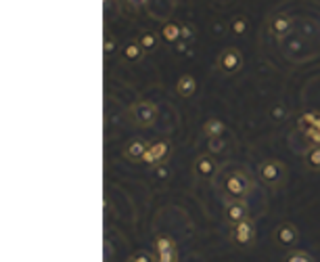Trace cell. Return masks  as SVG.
<instances>
[{"mask_svg": "<svg viewBox=\"0 0 320 262\" xmlns=\"http://www.w3.org/2000/svg\"><path fill=\"white\" fill-rule=\"evenodd\" d=\"M224 195L226 199H245L253 191V181L243 170H234L224 178Z\"/></svg>", "mask_w": 320, "mask_h": 262, "instance_id": "obj_1", "label": "cell"}, {"mask_svg": "<svg viewBox=\"0 0 320 262\" xmlns=\"http://www.w3.org/2000/svg\"><path fill=\"white\" fill-rule=\"evenodd\" d=\"M297 128L303 134V141L308 147H320V114L305 112L297 120Z\"/></svg>", "mask_w": 320, "mask_h": 262, "instance_id": "obj_2", "label": "cell"}, {"mask_svg": "<svg viewBox=\"0 0 320 262\" xmlns=\"http://www.w3.org/2000/svg\"><path fill=\"white\" fill-rule=\"evenodd\" d=\"M130 116H132V122L136 124V126L151 128L159 118V109L153 101H136L130 107Z\"/></svg>", "mask_w": 320, "mask_h": 262, "instance_id": "obj_3", "label": "cell"}, {"mask_svg": "<svg viewBox=\"0 0 320 262\" xmlns=\"http://www.w3.org/2000/svg\"><path fill=\"white\" fill-rule=\"evenodd\" d=\"M216 67H218V72L220 74H224V76H234V74H239L241 72V67H243V55L239 48H224L220 55H218V59H216Z\"/></svg>", "mask_w": 320, "mask_h": 262, "instance_id": "obj_4", "label": "cell"}, {"mask_svg": "<svg viewBox=\"0 0 320 262\" xmlns=\"http://www.w3.org/2000/svg\"><path fill=\"white\" fill-rule=\"evenodd\" d=\"M255 235H258V231H255V223L251 218H245L241 223L230 225V237L239 247H251L255 243Z\"/></svg>", "mask_w": 320, "mask_h": 262, "instance_id": "obj_5", "label": "cell"}, {"mask_svg": "<svg viewBox=\"0 0 320 262\" xmlns=\"http://www.w3.org/2000/svg\"><path fill=\"white\" fill-rule=\"evenodd\" d=\"M153 258L155 262H178V245L170 235H157L153 239Z\"/></svg>", "mask_w": 320, "mask_h": 262, "instance_id": "obj_6", "label": "cell"}, {"mask_svg": "<svg viewBox=\"0 0 320 262\" xmlns=\"http://www.w3.org/2000/svg\"><path fill=\"white\" fill-rule=\"evenodd\" d=\"M258 176L262 183H266L270 187H278L285 178V166L278 160H266L258 166Z\"/></svg>", "mask_w": 320, "mask_h": 262, "instance_id": "obj_7", "label": "cell"}, {"mask_svg": "<svg viewBox=\"0 0 320 262\" xmlns=\"http://www.w3.org/2000/svg\"><path fill=\"white\" fill-rule=\"evenodd\" d=\"M170 153H172V147H170L168 141H153V143H149V147L145 151L143 164L157 168V166H161V164L168 162Z\"/></svg>", "mask_w": 320, "mask_h": 262, "instance_id": "obj_8", "label": "cell"}, {"mask_svg": "<svg viewBox=\"0 0 320 262\" xmlns=\"http://www.w3.org/2000/svg\"><path fill=\"white\" fill-rule=\"evenodd\" d=\"M272 239H274V243H276L278 247H283V250H289V247H293V245L297 243L299 233H297V229H295L293 225L283 223V225H278V227L274 229Z\"/></svg>", "mask_w": 320, "mask_h": 262, "instance_id": "obj_9", "label": "cell"}, {"mask_svg": "<svg viewBox=\"0 0 320 262\" xmlns=\"http://www.w3.org/2000/svg\"><path fill=\"white\" fill-rule=\"evenodd\" d=\"M224 218L228 220L230 225L234 223H241V220L249 218V208L245 199H228L224 205Z\"/></svg>", "mask_w": 320, "mask_h": 262, "instance_id": "obj_10", "label": "cell"}, {"mask_svg": "<svg viewBox=\"0 0 320 262\" xmlns=\"http://www.w3.org/2000/svg\"><path fill=\"white\" fill-rule=\"evenodd\" d=\"M293 30V19H291L287 13H278L270 19V34L276 38H285L287 34H291Z\"/></svg>", "mask_w": 320, "mask_h": 262, "instance_id": "obj_11", "label": "cell"}, {"mask_svg": "<svg viewBox=\"0 0 320 262\" xmlns=\"http://www.w3.org/2000/svg\"><path fill=\"white\" fill-rule=\"evenodd\" d=\"M195 174H197L199 178H212L214 174H216V160L212 158V155H207V153H203V155H199L197 160H195Z\"/></svg>", "mask_w": 320, "mask_h": 262, "instance_id": "obj_12", "label": "cell"}, {"mask_svg": "<svg viewBox=\"0 0 320 262\" xmlns=\"http://www.w3.org/2000/svg\"><path fill=\"white\" fill-rule=\"evenodd\" d=\"M147 147H149L147 141H143V139H132L126 147H123V158L130 160V162H143Z\"/></svg>", "mask_w": 320, "mask_h": 262, "instance_id": "obj_13", "label": "cell"}, {"mask_svg": "<svg viewBox=\"0 0 320 262\" xmlns=\"http://www.w3.org/2000/svg\"><path fill=\"white\" fill-rule=\"evenodd\" d=\"M197 92V80H195L190 74H182L176 80V94L182 96V99H188Z\"/></svg>", "mask_w": 320, "mask_h": 262, "instance_id": "obj_14", "label": "cell"}, {"mask_svg": "<svg viewBox=\"0 0 320 262\" xmlns=\"http://www.w3.org/2000/svg\"><path fill=\"white\" fill-rule=\"evenodd\" d=\"M159 36H161V40H163L165 44H176V42H180V40H182V25H178V23H174V21L163 23Z\"/></svg>", "mask_w": 320, "mask_h": 262, "instance_id": "obj_15", "label": "cell"}, {"mask_svg": "<svg viewBox=\"0 0 320 262\" xmlns=\"http://www.w3.org/2000/svg\"><path fill=\"white\" fill-rule=\"evenodd\" d=\"M201 130H203V134L207 136V139H222V134H224L226 126H224V122H222V120L210 118V120H205Z\"/></svg>", "mask_w": 320, "mask_h": 262, "instance_id": "obj_16", "label": "cell"}, {"mask_svg": "<svg viewBox=\"0 0 320 262\" xmlns=\"http://www.w3.org/2000/svg\"><path fill=\"white\" fill-rule=\"evenodd\" d=\"M145 55H147L145 48L138 42H128L126 46L121 48V57H123V61H128V63H138Z\"/></svg>", "mask_w": 320, "mask_h": 262, "instance_id": "obj_17", "label": "cell"}, {"mask_svg": "<svg viewBox=\"0 0 320 262\" xmlns=\"http://www.w3.org/2000/svg\"><path fill=\"white\" fill-rule=\"evenodd\" d=\"M159 40H161V36H157L155 32H151V30H145V32L138 34V40H136V42L145 48V53H153V50H157Z\"/></svg>", "mask_w": 320, "mask_h": 262, "instance_id": "obj_18", "label": "cell"}, {"mask_svg": "<svg viewBox=\"0 0 320 262\" xmlns=\"http://www.w3.org/2000/svg\"><path fill=\"white\" fill-rule=\"evenodd\" d=\"M305 166L310 170H320V147H308V151H305Z\"/></svg>", "mask_w": 320, "mask_h": 262, "instance_id": "obj_19", "label": "cell"}, {"mask_svg": "<svg viewBox=\"0 0 320 262\" xmlns=\"http://www.w3.org/2000/svg\"><path fill=\"white\" fill-rule=\"evenodd\" d=\"M249 30V21L245 19V17H234L232 21H230V32L234 34V36H243L245 32Z\"/></svg>", "mask_w": 320, "mask_h": 262, "instance_id": "obj_20", "label": "cell"}, {"mask_svg": "<svg viewBox=\"0 0 320 262\" xmlns=\"http://www.w3.org/2000/svg\"><path fill=\"white\" fill-rule=\"evenodd\" d=\"M126 262H155V258H153V252L138 250V252H134Z\"/></svg>", "mask_w": 320, "mask_h": 262, "instance_id": "obj_21", "label": "cell"}, {"mask_svg": "<svg viewBox=\"0 0 320 262\" xmlns=\"http://www.w3.org/2000/svg\"><path fill=\"white\" fill-rule=\"evenodd\" d=\"M285 262H312V256L308 252H291Z\"/></svg>", "mask_w": 320, "mask_h": 262, "instance_id": "obj_22", "label": "cell"}, {"mask_svg": "<svg viewBox=\"0 0 320 262\" xmlns=\"http://www.w3.org/2000/svg\"><path fill=\"white\" fill-rule=\"evenodd\" d=\"M193 38H195L193 27H190V25H186V23H182V40H184V42H190Z\"/></svg>", "mask_w": 320, "mask_h": 262, "instance_id": "obj_23", "label": "cell"}, {"mask_svg": "<svg viewBox=\"0 0 320 262\" xmlns=\"http://www.w3.org/2000/svg\"><path fill=\"white\" fill-rule=\"evenodd\" d=\"M210 149H212V151H216V153H218V151H222V149H224V143H222L220 139H210Z\"/></svg>", "mask_w": 320, "mask_h": 262, "instance_id": "obj_24", "label": "cell"}, {"mask_svg": "<svg viewBox=\"0 0 320 262\" xmlns=\"http://www.w3.org/2000/svg\"><path fill=\"white\" fill-rule=\"evenodd\" d=\"M285 116H287L285 107H276L274 112H272V118H274V120H285Z\"/></svg>", "mask_w": 320, "mask_h": 262, "instance_id": "obj_25", "label": "cell"}, {"mask_svg": "<svg viewBox=\"0 0 320 262\" xmlns=\"http://www.w3.org/2000/svg\"><path fill=\"white\" fill-rule=\"evenodd\" d=\"M174 46H176V53H188V50H186V48H188V42H184V40H180V42H176Z\"/></svg>", "mask_w": 320, "mask_h": 262, "instance_id": "obj_26", "label": "cell"}, {"mask_svg": "<svg viewBox=\"0 0 320 262\" xmlns=\"http://www.w3.org/2000/svg\"><path fill=\"white\" fill-rule=\"evenodd\" d=\"M128 5H130L132 9H141V7L147 5V0H128Z\"/></svg>", "mask_w": 320, "mask_h": 262, "instance_id": "obj_27", "label": "cell"}, {"mask_svg": "<svg viewBox=\"0 0 320 262\" xmlns=\"http://www.w3.org/2000/svg\"><path fill=\"white\" fill-rule=\"evenodd\" d=\"M157 168H159V170H157V176H159V178H163V176H168V170H163L161 166H157Z\"/></svg>", "mask_w": 320, "mask_h": 262, "instance_id": "obj_28", "label": "cell"}, {"mask_svg": "<svg viewBox=\"0 0 320 262\" xmlns=\"http://www.w3.org/2000/svg\"><path fill=\"white\" fill-rule=\"evenodd\" d=\"M220 3H228V0H220Z\"/></svg>", "mask_w": 320, "mask_h": 262, "instance_id": "obj_29", "label": "cell"}]
</instances>
